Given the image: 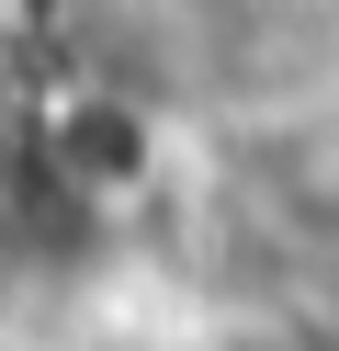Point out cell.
I'll list each match as a JSON object with an SVG mask.
<instances>
[{
  "label": "cell",
  "mask_w": 339,
  "mask_h": 351,
  "mask_svg": "<svg viewBox=\"0 0 339 351\" xmlns=\"http://www.w3.org/2000/svg\"><path fill=\"white\" fill-rule=\"evenodd\" d=\"M215 182H226V215L260 250L339 261V80L238 114L226 147H215Z\"/></svg>",
  "instance_id": "obj_1"
}]
</instances>
